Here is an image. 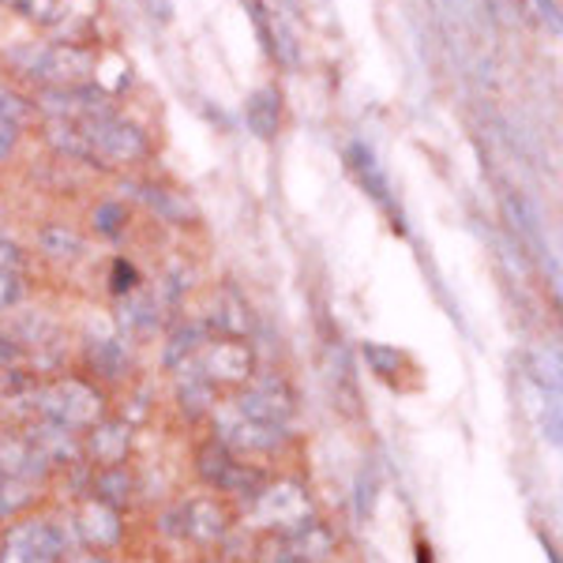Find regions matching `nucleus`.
I'll return each mask as SVG.
<instances>
[{
    "label": "nucleus",
    "instance_id": "nucleus-22",
    "mask_svg": "<svg viewBox=\"0 0 563 563\" xmlns=\"http://www.w3.org/2000/svg\"><path fill=\"white\" fill-rule=\"evenodd\" d=\"M15 12L31 15V20H53V0H4Z\"/></svg>",
    "mask_w": 563,
    "mask_h": 563
},
{
    "label": "nucleus",
    "instance_id": "nucleus-20",
    "mask_svg": "<svg viewBox=\"0 0 563 563\" xmlns=\"http://www.w3.org/2000/svg\"><path fill=\"white\" fill-rule=\"evenodd\" d=\"M95 225H98L102 233H109V238H117V233L124 230V211H121L117 203H102V207L95 211Z\"/></svg>",
    "mask_w": 563,
    "mask_h": 563
},
{
    "label": "nucleus",
    "instance_id": "nucleus-5",
    "mask_svg": "<svg viewBox=\"0 0 563 563\" xmlns=\"http://www.w3.org/2000/svg\"><path fill=\"white\" fill-rule=\"evenodd\" d=\"M289 410H294V402H289V395L282 390V384H263L252 390V395L241 398V413L252 417V421H263V424L286 421Z\"/></svg>",
    "mask_w": 563,
    "mask_h": 563
},
{
    "label": "nucleus",
    "instance_id": "nucleus-25",
    "mask_svg": "<svg viewBox=\"0 0 563 563\" xmlns=\"http://www.w3.org/2000/svg\"><path fill=\"white\" fill-rule=\"evenodd\" d=\"M113 289L117 294H129V289H135V271L124 260L113 263Z\"/></svg>",
    "mask_w": 563,
    "mask_h": 563
},
{
    "label": "nucleus",
    "instance_id": "nucleus-15",
    "mask_svg": "<svg viewBox=\"0 0 563 563\" xmlns=\"http://www.w3.org/2000/svg\"><path fill=\"white\" fill-rule=\"evenodd\" d=\"M84 533H87L90 541L109 544V541L117 538V522H113V515H109L106 507H90L87 519H84Z\"/></svg>",
    "mask_w": 563,
    "mask_h": 563
},
{
    "label": "nucleus",
    "instance_id": "nucleus-17",
    "mask_svg": "<svg viewBox=\"0 0 563 563\" xmlns=\"http://www.w3.org/2000/svg\"><path fill=\"white\" fill-rule=\"evenodd\" d=\"M95 440H102V448H98V455L109 459V462H117V459L124 455V448H129V432L117 429V424H113V429H102V432L95 435Z\"/></svg>",
    "mask_w": 563,
    "mask_h": 563
},
{
    "label": "nucleus",
    "instance_id": "nucleus-29",
    "mask_svg": "<svg viewBox=\"0 0 563 563\" xmlns=\"http://www.w3.org/2000/svg\"><path fill=\"white\" fill-rule=\"evenodd\" d=\"M71 563H106V560H98V556H79V560H71Z\"/></svg>",
    "mask_w": 563,
    "mask_h": 563
},
{
    "label": "nucleus",
    "instance_id": "nucleus-11",
    "mask_svg": "<svg viewBox=\"0 0 563 563\" xmlns=\"http://www.w3.org/2000/svg\"><path fill=\"white\" fill-rule=\"evenodd\" d=\"M350 166L357 169L361 185H365L368 192L376 196L384 207H390V196H387V177H384V169H379L376 154H372V151L365 147V143H353V147H350Z\"/></svg>",
    "mask_w": 563,
    "mask_h": 563
},
{
    "label": "nucleus",
    "instance_id": "nucleus-6",
    "mask_svg": "<svg viewBox=\"0 0 563 563\" xmlns=\"http://www.w3.org/2000/svg\"><path fill=\"white\" fill-rule=\"evenodd\" d=\"M504 214L507 222H511L515 238H519L526 249L533 252V256H544V233H541V222L538 214H533V207L526 203L519 192H507L504 196Z\"/></svg>",
    "mask_w": 563,
    "mask_h": 563
},
{
    "label": "nucleus",
    "instance_id": "nucleus-4",
    "mask_svg": "<svg viewBox=\"0 0 563 563\" xmlns=\"http://www.w3.org/2000/svg\"><path fill=\"white\" fill-rule=\"evenodd\" d=\"M60 549H65V541L49 522H23L8 538L4 563H53Z\"/></svg>",
    "mask_w": 563,
    "mask_h": 563
},
{
    "label": "nucleus",
    "instance_id": "nucleus-27",
    "mask_svg": "<svg viewBox=\"0 0 563 563\" xmlns=\"http://www.w3.org/2000/svg\"><path fill=\"white\" fill-rule=\"evenodd\" d=\"M15 135H20V129L8 121H0V158H8V151L15 147Z\"/></svg>",
    "mask_w": 563,
    "mask_h": 563
},
{
    "label": "nucleus",
    "instance_id": "nucleus-12",
    "mask_svg": "<svg viewBox=\"0 0 563 563\" xmlns=\"http://www.w3.org/2000/svg\"><path fill=\"white\" fill-rule=\"evenodd\" d=\"M38 241L53 260H79L84 256V241H79L68 225H45V230L38 233Z\"/></svg>",
    "mask_w": 563,
    "mask_h": 563
},
{
    "label": "nucleus",
    "instance_id": "nucleus-8",
    "mask_svg": "<svg viewBox=\"0 0 563 563\" xmlns=\"http://www.w3.org/2000/svg\"><path fill=\"white\" fill-rule=\"evenodd\" d=\"M199 459H203V474H207L211 485H222V488H233V493H241L249 481H260V474H252V470L238 466V462L225 455V451H218V448H207Z\"/></svg>",
    "mask_w": 563,
    "mask_h": 563
},
{
    "label": "nucleus",
    "instance_id": "nucleus-16",
    "mask_svg": "<svg viewBox=\"0 0 563 563\" xmlns=\"http://www.w3.org/2000/svg\"><path fill=\"white\" fill-rule=\"evenodd\" d=\"M95 365L106 372V376H121V368H124V350L117 346L113 339H102L95 346Z\"/></svg>",
    "mask_w": 563,
    "mask_h": 563
},
{
    "label": "nucleus",
    "instance_id": "nucleus-26",
    "mask_svg": "<svg viewBox=\"0 0 563 563\" xmlns=\"http://www.w3.org/2000/svg\"><path fill=\"white\" fill-rule=\"evenodd\" d=\"M143 8L154 15L158 23H169L174 20V0H143Z\"/></svg>",
    "mask_w": 563,
    "mask_h": 563
},
{
    "label": "nucleus",
    "instance_id": "nucleus-19",
    "mask_svg": "<svg viewBox=\"0 0 563 563\" xmlns=\"http://www.w3.org/2000/svg\"><path fill=\"white\" fill-rule=\"evenodd\" d=\"M188 511L203 519V522H192V530L199 533V538H214V533L222 530V515H218L211 504H192V507H188Z\"/></svg>",
    "mask_w": 563,
    "mask_h": 563
},
{
    "label": "nucleus",
    "instance_id": "nucleus-24",
    "mask_svg": "<svg viewBox=\"0 0 563 563\" xmlns=\"http://www.w3.org/2000/svg\"><path fill=\"white\" fill-rule=\"evenodd\" d=\"M20 267H23L20 244H12L8 238H0V271H20Z\"/></svg>",
    "mask_w": 563,
    "mask_h": 563
},
{
    "label": "nucleus",
    "instance_id": "nucleus-7",
    "mask_svg": "<svg viewBox=\"0 0 563 563\" xmlns=\"http://www.w3.org/2000/svg\"><path fill=\"white\" fill-rule=\"evenodd\" d=\"M244 117H249V129L260 135V140H275L278 135V121H282V98L278 90L263 87L249 98L244 106Z\"/></svg>",
    "mask_w": 563,
    "mask_h": 563
},
{
    "label": "nucleus",
    "instance_id": "nucleus-2",
    "mask_svg": "<svg viewBox=\"0 0 563 563\" xmlns=\"http://www.w3.org/2000/svg\"><path fill=\"white\" fill-rule=\"evenodd\" d=\"M15 60L23 65L26 76L42 79L49 87H79L95 68V57L76 45H34V49H20Z\"/></svg>",
    "mask_w": 563,
    "mask_h": 563
},
{
    "label": "nucleus",
    "instance_id": "nucleus-23",
    "mask_svg": "<svg viewBox=\"0 0 563 563\" xmlns=\"http://www.w3.org/2000/svg\"><path fill=\"white\" fill-rule=\"evenodd\" d=\"M533 8H538V20L552 34H560V0H533Z\"/></svg>",
    "mask_w": 563,
    "mask_h": 563
},
{
    "label": "nucleus",
    "instance_id": "nucleus-1",
    "mask_svg": "<svg viewBox=\"0 0 563 563\" xmlns=\"http://www.w3.org/2000/svg\"><path fill=\"white\" fill-rule=\"evenodd\" d=\"M79 132H84L90 162H102V166H117V162H135L147 151V140L135 124L121 121L113 109H98V113L79 117Z\"/></svg>",
    "mask_w": 563,
    "mask_h": 563
},
{
    "label": "nucleus",
    "instance_id": "nucleus-13",
    "mask_svg": "<svg viewBox=\"0 0 563 563\" xmlns=\"http://www.w3.org/2000/svg\"><path fill=\"white\" fill-rule=\"evenodd\" d=\"M207 365L214 368V376H244L249 372V350L233 346V342H218V346L211 350V357H207Z\"/></svg>",
    "mask_w": 563,
    "mask_h": 563
},
{
    "label": "nucleus",
    "instance_id": "nucleus-3",
    "mask_svg": "<svg viewBox=\"0 0 563 563\" xmlns=\"http://www.w3.org/2000/svg\"><path fill=\"white\" fill-rule=\"evenodd\" d=\"M42 410L53 417L65 429H76V424H90L98 417V395L84 384H57L42 395Z\"/></svg>",
    "mask_w": 563,
    "mask_h": 563
},
{
    "label": "nucleus",
    "instance_id": "nucleus-28",
    "mask_svg": "<svg viewBox=\"0 0 563 563\" xmlns=\"http://www.w3.org/2000/svg\"><path fill=\"white\" fill-rule=\"evenodd\" d=\"M12 357H15V346H12V342H8V339H0V368H4Z\"/></svg>",
    "mask_w": 563,
    "mask_h": 563
},
{
    "label": "nucleus",
    "instance_id": "nucleus-18",
    "mask_svg": "<svg viewBox=\"0 0 563 563\" xmlns=\"http://www.w3.org/2000/svg\"><path fill=\"white\" fill-rule=\"evenodd\" d=\"M0 121L15 124V129H23L26 121V102L20 95H12V90H0Z\"/></svg>",
    "mask_w": 563,
    "mask_h": 563
},
{
    "label": "nucleus",
    "instance_id": "nucleus-9",
    "mask_svg": "<svg viewBox=\"0 0 563 563\" xmlns=\"http://www.w3.org/2000/svg\"><path fill=\"white\" fill-rule=\"evenodd\" d=\"M0 474H15V477L42 474V451L26 448V443H20V440H8V435H0Z\"/></svg>",
    "mask_w": 563,
    "mask_h": 563
},
{
    "label": "nucleus",
    "instance_id": "nucleus-10",
    "mask_svg": "<svg viewBox=\"0 0 563 563\" xmlns=\"http://www.w3.org/2000/svg\"><path fill=\"white\" fill-rule=\"evenodd\" d=\"M225 435L241 448H275L278 443V424H263L252 421V417H225Z\"/></svg>",
    "mask_w": 563,
    "mask_h": 563
},
{
    "label": "nucleus",
    "instance_id": "nucleus-21",
    "mask_svg": "<svg viewBox=\"0 0 563 563\" xmlns=\"http://www.w3.org/2000/svg\"><path fill=\"white\" fill-rule=\"evenodd\" d=\"M20 297H23V282L15 278V271H0V312L20 301Z\"/></svg>",
    "mask_w": 563,
    "mask_h": 563
},
{
    "label": "nucleus",
    "instance_id": "nucleus-14",
    "mask_svg": "<svg viewBox=\"0 0 563 563\" xmlns=\"http://www.w3.org/2000/svg\"><path fill=\"white\" fill-rule=\"evenodd\" d=\"M140 196L151 203V211H158L162 218H169V222H185V218H188V207L177 203V199L169 196L166 188H143Z\"/></svg>",
    "mask_w": 563,
    "mask_h": 563
}]
</instances>
